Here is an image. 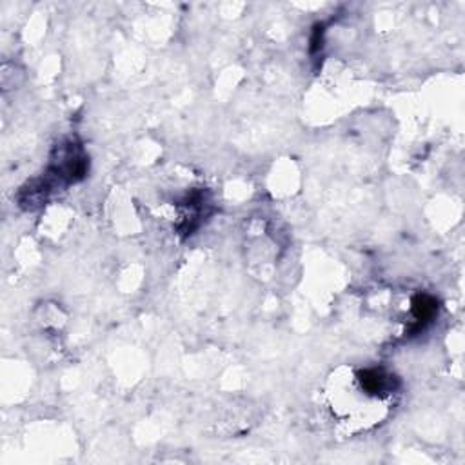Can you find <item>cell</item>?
Here are the masks:
<instances>
[{"mask_svg": "<svg viewBox=\"0 0 465 465\" xmlns=\"http://www.w3.org/2000/svg\"><path fill=\"white\" fill-rule=\"evenodd\" d=\"M411 309H413V317L417 318V329L420 331L427 322L433 320L438 309V302L429 295H418V297H414Z\"/></svg>", "mask_w": 465, "mask_h": 465, "instance_id": "obj_2", "label": "cell"}, {"mask_svg": "<svg viewBox=\"0 0 465 465\" xmlns=\"http://www.w3.org/2000/svg\"><path fill=\"white\" fill-rule=\"evenodd\" d=\"M358 382L367 394H380L389 389V377L380 369H365L358 373Z\"/></svg>", "mask_w": 465, "mask_h": 465, "instance_id": "obj_1", "label": "cell"}]
</instances>
